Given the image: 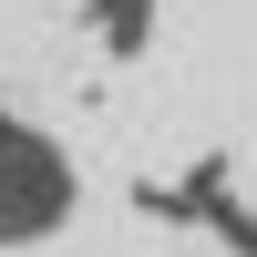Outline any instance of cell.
<instances>
[{
	"label": "cell",
	"instance_id": "cell-1",
	"mask_svg": "<svg viewBox=\"0 0 257 257\" xmlns=\"http://www.w3.org/2000/svg\"><path fill=\"white\" fill-rule=\"evenodd\" d=\"M72 206H82V175H72V155H62V134L31 123V113H0V247L62 237Z\"/></svg>",
	"mask_w": 257,
	"mask_h": 257
}]
</instances>
